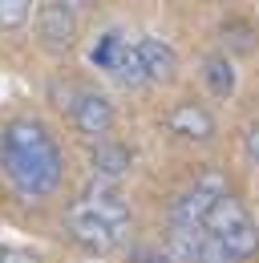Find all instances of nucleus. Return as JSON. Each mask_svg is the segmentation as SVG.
<instances>
[{
	"label": "nucleus",
	"mask_w": 259,
	"mask_h": 263,
	"mask_svg": "<svg viewBox=\"0 0 259 263\" xmlns=\"http://www.w3.org/2000/svg\"><path fill=\"white\" fill-rule=\"evenodd\" d=\"M0 170L25 202H41V198L57 195L65 178V158L49 126L36 118L4 122L0 126Z\"/></svg>",
	"instance_id": "f257e3e1"
},
{
	"label": "nucleus",
	"mask_w": 259,
	"mask_h": 263,
	"mask_svg": "<svg viewBox=\"0 0 259 263\" xmlns=\"http://www.w3.org/2000/svg\"><path fill=\"white\" fill-rule=\"evenodd\" d=\"M65 231H69L85 251H114V247H122V239H126V231H118L114 223H105V219H97L94 211H85L81 202L69 206Z\"/></svg>",
	"instance_id": "f03ea898"
},
{
	"label": "nucleus",
	"mask_w": 259,
	"mask_h": 263,
	"mask_svg": "<svg viewBox=\"0 0 259 263\" xmlns=\"http://www.w3.org/2000/svg\"><path fill=\"white\" fill-rule=\"evenodd\" d=\"M36 33L41 45L53 53H69L77 45V12H69L61 0H45L36 8Z\"/></svg>",
	"instance_id": "7ed1b4c3"
},
{
	"label": "nucleus",
	"mask_w": 259,
	"mask_h": 263,
	"mask_svg": "<svg viewBox=\"0 0 259 263\" xmlns=\"http://www.w3.org/2000/svg\"><path fill=\"white\" fill-rule=\"evenodd\" d=\"M94 57L109 69L122 85H142V81H146V65H142L138 45H130V41H122V36H109V41H105V49L94 53Z\"/></svg>",
	"instance_id": "20e7f679"
},
{
	"label": "nucleus",
	"mask_w": 259,
	"mask_h": 263,
	"mask_svg": "<svg viewBox=\"0 0 259 263\" xmlns=\"http://www.w3.org/2000/svg\"><path fill=\"white\" fill-rule=\"evenodd\" d=\"M69 118H73V126L81 134L101 138V134H109V126H114V105L97 89H81L77 101H73V109H69Z\"/></svg>",
	"instance_id": "39448f33"
},
{
	"label": "nucleus",
	"mask_w": 259,
	"mask_h": 263,
	"mask_svg": "<svg viewBox=\"0 0 259 263\" xmlns=\"http://www.w3.org/2000/svg\"><path fill=\"white\" fill-rule=\"evenodd\" d=\"M166 126H170V134H178V138H187V142L215 138V118H211L202 105H194V101H178V105L166 114Z\"/></svg>",
	"instance_id": "423d86ee"
},
{
	"label": "nucleus",
	"mask_w": 259,
	"mask_h": 263,
	"mask_svg": "<svg viewBox=\"0 0 259 263\" xmlns=\"http://www.w3.org/2000/svg\"><path fill=\"white\" fill-rule=\"evenodd\" d=\"M138 53H142V65H146V81H158V85H170L178 77V53L158 41V36H142L138 41Z\"/></svg>",
	"instance_id": "0eeeda50"
},
{
	"label": "nucleus",
	"mask_w": 259,
	"mask_h": 263,
	"mask_svg": "<svg viewBox=\"0 0 259 263\" xmlns=\"http://www.w3.org/2000/svg\"><path fill=\"white\" fill-rule=\"evenodd\" d=\"M215 198H219V195H211V191H202V186L178 195V198H174V206H170L174 227H202L207 215H211V206H215Z\"/></svg>",
	"instance_id": "6e6552de"
},
{
	"label": "nucleus",
	"mask_w": 259,
	"mask_h": 263,
	"mask_svg": "<svg viewBox=\"0 0 259 263\" xmlns=\"http://www.w3.org/2000/svg\"><path fill=\"white\" fill-rule=\"evenodd\" d=\"M81 206H85V211H94L97 219L114 223L118 231H130V206L114 195V191H89V195L81 198Z\"/></svg>",
	"instance_id": "1a4fd4ad"
},
{
	"label": "nucleus",
	"mask_w": 259,
	"mask_h": 263,
	"mask_svg": "<svg viewBox=\"0 0 259 263\" xmlns=\"http://www.w3.org/2000/svg\"><path fill=\"white\" fill-rule=\"evenodd\" d=\"M219 239H223V247H227V251L235 255V263H239V259H251V255L259 251V227L251 223V215H247L243 223H235L231 231H223Z\"/></svg>",
	"instance_id": "9d476101"
},
{
	"label": "nucleus",
	"mask_w": 259,
	"mask_h": 263,
	"mask_svg": "<svg viewBox=\"0 0 259 263\" xmlns=\"http://www.w3.org/2000/svg\"><path fill=\"white\" fill-rule=\"evenodd\" d=\"M94 170L101 178H122L130 170V150L118 142H97L94 146Z\"/></svg>",
	"instance_id": "9b49d317"
},
{
	"label": "nucleus",
	"mask_w": 259,
	"mask_h": 263,
	"mask_svg": "<svg viewBox=\"0 0 259 263\" xmlns=\"http://www.w3.org/2000/svg\"><path fill=\"white\" fill-rule=\"evenodd\" d=\"M247 219V211H243V202L231 195H219L215 198V206H211V215H207V223L202 227L211 231V235H223V231H231L235 223H243Z\"/></svg>",
	"instance_id": "f8f14e48"
},
{
	"label": "nucleus",
	"mask_w": 259,
	"mask_h": 263,
	"mask_svg": "<svg viewBox=\"0 0 259 263\" xmlns=\"http://www.w3.org/2000/svg\"><path fill=\"white\" fill-rule=\"evenodd\" d=\"M202 77H207V85H211L215 98H231V93H235V69H231L227 57H207Z\"/></svg>",
	"instance_id": "ddd939ff"
},
{
	"label": "nucleus",
	"mask_w": 259,
	"mask_h": 263,
	"mask_svg": "<svg viewBox=\"0 0 259 263\" xmlns=\"http://www.w3.org/2000/svg\"><path fill=\"white\" fill-rule=\"evenodd\" d=\"M194 263H235V255L223 247V239L219 235H211V231H202V239H198V255Z\"/></svg>",
	"instance_id": "4468645a"
},
{
	"label": "nucleus",
	"mask_w": 259,
	"mask_h": 263,
	"mask_svg": "<svg viewBox=\"0 0 259 263\" xmlns=\"http://www.w3.org/2000/svg\"><path fill=\"white\" fill-rule=\"evenodd\" d=\"M32 16V0H0V29H21Z\"/></svg>",
	"instance_id": "2eb2a0df"
},
{
	"label": "nucleus",
	"mask_w": 259,
	"mask_h": 263,
	"mask_svg": "<svg viewBox=\"0 0 259 263\" xmlns=\"http://www.w3.org/2000/svg\"><path fill=\"white\" fill-rule=\"evenodd\" d=\"M0 263H41V259L25 247H0Z\"/></svg>",
	"instance_id": "dca6fc26"
},
{
	"label": "nucleus",
	"mask_w": 259,
	"mask_h": 263,
	"mask_svg": "<svg viewBox=\"0 0 259 263\" xmlns=\"http://www.w3.org/2000/svg\"><path fill=\"white\" fill-rule=\"evenodd\" d=\"M243 142H247V154H251V158L259 162V126H251V130L243 134Z\"/></svg>",
	"instance_id": "f3484780"
},
{
	"label": "nucleus",
	"mask_w": 259,
	"mask_h": 263,
	"mask_svg": "<svg viewBox=\"0 0 259 263\" xmlns=\"http://www.w3.org/2000/svg\"><path fill=\"white\" fill-rule=\"evenodd\" d=\"M61 4L69 12H89V8H94V0H61Z\"/></svg>",
	"instance_id": "a211bd4d"
}]
</instances>
